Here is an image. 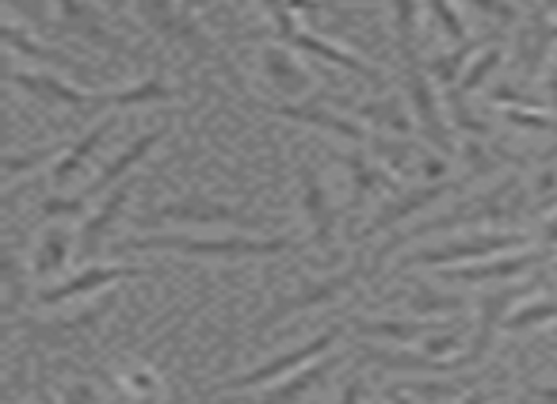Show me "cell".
I'll use <instances>...</instances> for the list:
<instances>
[{"instance_id":"obj_1","label":"cell","mask_w":557,"mask_h":404,"mask_svg":"<svg viewBox=\"0 0 557 404\" xmlns=\"http://www.w3.org/2000/svg\"><path fill=\"white\" fill-rule=\"evenodd\" d=\"M290 237H176V233H153V237H131L119 241V252H184V256H207V260H245V256H278L290 252Z\"/></svg>"},{"instance_id":"obj_2","label":"cell","mask_w":557,"mask_h":404,"mask_svg":"<svg viewBox=\"0 0 557 404\" xmlns=\"http://www.w3.org/2000/svg\"><path fill=\"white\" fill-rule=\"evenodd\" d=\"M519 214V184L516 179H508V184L493 187L488 194H478V199H466L462 206H455V211L440 214V218L424 222V226H417L412 233H397L394 241H386L379 252H374L371 260V275L382 267V260L389 256V252H397V244L409 241V237H432V233H443V229H470V226H481V222H504V218H516Z\"/></svg>"},{"instance_id":"obj_3","label":"cell","mask_w":557,"mask_h":404,"mask_svg":"<svg viewBox=\"0 0 557 404\" xmlns=\"http://www.w3.org/2000/svg\"><path fill=\"white\" fill-rule=\"evenodd\" d=\"M164 138H169V123H161L157 130L134 138L131 146H126L123 153L115 156V161L103 164V172L85 187V191L73 194V199H47V202H42V214H47V218H73V214H81L88 199H100V194H108L111 187H119L123 179H131V172L138 168V164L146 161V156L153 153V149L161 146Z\"/></svg>"},{"instance_id":"obj_4","label":"cell","mask_w":557,"mask_h":404,"mask_svg":"<svg viewBox=\"0 0 557 404\" xmlns=\"http://www.w3.org/2000/svg\"><path fill=\"white\" fill-rule=\"evenodd\" d=\"M164 222H184V226H230V229H248V233H268V222L263 218H252V214L237 211L230 202H214V199L164 202L157 211L141 214L138 226H164Z\"/></svg>"},{"instance_id":"obj_5","label":"cell","mask_w":557,"mask_h":404,"mask_svg":"<svg viewBox=\"0 0 557 404\" xmlns=\"http://www.w3.org/2000/svg\"><path fill=\"white\" fill-rule=\"evenodd\" d=\"M138 12H141V20L161 35V39L180 42V47L191 50V54L202 58V62H222L218 47L202 35V27L191 20V12L180 9L176 0H138ZM225 70H230V65H225Z\"/></svg>"},{"instance_id":"obj_6","label":"cell","mask_w":557,"mask_h":404,"mask_svg":"<svg viewBox=\"0 0 557 404\" xmlns=\"http://www.w3.org/2000/svg\"><path fill=\"white\" fill-rule=\"evenodd\" d=\"M336 340H341V328H329V332L290 348L287 355L271 358V363L256 366V370H248V374H237V378H225L218 389L225 393V389H252V386H268V381H278V378H290L298 366H310V363H318V358H325V351L333 348Z\"/></svg>"},{"instance_id":"obj_7","label":"cell","mask_w":557,"mask_h":404,"mask_svg":"<svg viewBox=\"0 0 557 404\" xmlns=\"http://www.w3.org/2000/svg\"><path fill=\"white\" fill-rule=\"evenodd\" d=\"M12 85L32 92L42 103H58L70 111H115V92H85L73 88L70 80L54 77V73H20L12 70Z\"/></svg>"},{"instance_id":"obj_8","label":"cell","mask_w":557,"mask_h":404,"mask_svg":"<svg viewBox=\"0 0 557 404\" xmlns=\"http://www.w3.org/2000/svg\"><path fill=\"white\" fill-rule=\"evenodd\" d=\"M363 279H371V267L367 264H351L348 272H341V275H329V279H321V282H302V290H298V298H287L283 305H275V310H268L260 317V328H275V325H283L287 317H295V313H302V310H310V305H321V302H333V298H341V294H348L356 282H363Z\"/></svg>"},{"instance_id":"obj_9","label":"cell","mask_w":557,"mask_h":404,"mask_svg":"<svg viewBox=\"0 0 557 404\" xmlns=\"http://www.w3.org/2000/svg\"><path fill=\"white\" fill-rule=\"evenodd\" d=\"M271 20H275V35H278V42H287V47H295V50H306V54L321 58V62L341 65V70L356 73V77H367V80H379V77H382V73L374 70V65L359 62L356 54H344V50H336L333 42L318 39V35H310V31H298V27H295V12H290V4H283V9L271 12Z\"/></svg>"},{"instance_id":"obj_10","label":"cell","mask_w":557,"mask_h":404,"mask_svg":"<svg viewBox=\"0 0 557 404\" xmlns=\"http://www.w3.org/2000/svg\"><path fill=\"white\" fill-rule=\"evenodd\" d=\"M539 290V279L534 282H523V287H504V290H493V294L481 298V317H478V328H473V340L466 348V363H481L493 348V336L500 332V325H508L511 317V305H519L523 298H531Z\"/></svg>"},{"instance_id":"obj_11","label":"cell","mask_w":557,"mask_h":404,"mask_svg":"<svg viewBox=\"0 0 557 404\" xmlns=\"http://www.w3.org/2000/svg\"><path fill=\"white\" fill-rule=\"evenodd\" d=\"M519 249V237L516 233H473V237H462V241H450V244H440V249H424L417 256H405L401 267H412V264H470V260H488V256H504V252Z\"/></svg>"},{"instance_id":"obj_12","label":"cell","mask_w":557,"mask_h":404,"mask_svg":"<svg viewBox=\"0 0 557 404\" xmlns=\"http://www.w3.org/2000/svg\"><path fill=\"white\" fill-rule=\"evenodd\" d=\"M405 88H409L412 111H417V123L424 126L428 141H432L440 153H450V134L440 115V96H435V88H432V73L420 62L405 65Z\"/></svg>"},{"instance_id":"obj_13","label":"cell","mask_w":557,"mask_h":404,"mask_svg":"<svg viewBox=\"0 0 557 404\" xmlns=\"http://www.w3.org/2000/svg\"><path fill=\"white\" fill-rule=\"evenodd\" d=\"M141 275H153L149 267H92L88 264L85 272H77L73 279L58 282V287H47L39 294V305H62L73 302V298H85V294H100V290L115 287L123 279H141Z\"/></svg>"},{"instance_id":"obj_14","label":"cell","mask_w":557,"mask_h":404,"mask_svg":"<svg viewBox=\"0 0 557 404\" xmlns=\"http://www.w3.org/2000/svg\"><path fill=\"white\" fill-rule=\"evenodd\" d=\"M263 111L278 118H290V123H306V126H318V130H329L336 138H348V141H359V146H371L374 134L367 126H359L356 118H344V115H333L325 108H313V103H260Z\"/></svg>"},{"instance_id":"obj_15","label":"cell","mask_w":557,"mask_h":404,"mask_svg":"<svg viewBox=\"0 0 557 404\" xmlns=\"http://www.w3.org/2000/svg\"><path fill=\"white\" fill-rule=\"evenodd\" d=\"M554 249H534V252H508L500 260H488V264H466V267H450L447 279L455 282H496V279H519V275L534 272V267L549 264Z\"/></svg>"},{"instance_id":"obj_16","label":"cell","mask_w":557,"mask_h":404,"mask_svg":"<svg viewBox=\"0 0 557 404\" xmlns=\"http://www.w3.org/2000/svg\"><path fill=\"white\" fill-rule=\"evenodd\" d=\"M58 12H62V24L70 27L73 35L88 39L92 47L111 50V54H126V50H131L126 47V39H119V35L103 24L100 12H96L92 4H85V0H58Z\"/></svg>"},{"instance_id":"obj_17","label":"cell","mask_w":557,"mask_h":404,"mask_svg":"<svg viewBox=\"0 0 557 404\" xmlns=\"http://www.w3.org/2000/svg\"><path fill=\"white\" fill-rule=\"evenodd\" d=\"M302 211H306V222H310V233H313V241H318V249H333L336 211H333V202H329V191L313 164H302Z\"/></svg>"},{"instance_id":"obj_18","label":"cell","mask_w":557,"mask_h":404,"mask_svg":"<svg viewBox=\"0 0 557 404\" xmlns=\"http://www.w3.org/2000/svg\"><path fill=\"white\" fill-rule=\"evenodd\" d=\"M359 358L363 363H374L382 366V370H412V374H458L466 363V355L458 358V363H443V358L435 355H424V351H397V348H374V343H367L363 351H359Z\"/></svg>"},{"instance_id":"obj_19","label":"cell","mask_w":557,"mask_h":404,"mask_svg":"<svg viewBox=\"0 0 557 404\" xmlns=\"http://www.w3.org/2000/svg\"><path fill=\"white\" fill-rule=\"evenodd\" d=\"M263 77H268V85L275 88L278 96H287V100L306 96V92H310V80H313L310 70H306V65L283 47L263 50Z\"/></svg>"},{"instance_id":"obj_20","label":"cell","mask_w":557,"mask_h":404,"mask_svg":"<svg viewBox=\"0 0 557 404\" xmlns=\"http://www.w3.org/2000/svg\"><path fill=\"white\" fill-rule=\"evenodd\" d=\"M450 191H458L455 179H440V184H424V187H417V191L401 194V199H397V202H389V206H382L379 218H374L371 226H367V237L386 233L389 226H397V222H405V218H409V214L424 211V206H432V202H440L443 194H450Z\"/></svg>"},{"instance_id":"obj_21","label":"cell","mask_w":557,"mask_h":404,"mask_svg":"<svg viewBox=\"0 0 557 404\" xmlns=\"http://www.w3.org/2000/svg\"><path fill=\"white\" fill-rule=\"evenodd\" d=\"M131 191H134V179H123L119 187H111L108 194H103L100 211L92 214V218L85 222V229H81V256H92L96 249H100L103 233H108L111 226H115L119 218H123L126 202H131Z\"/></svg>"},{"instance_id":"obj_22","label":"cell","mask_w":557,"mask_h":404,"mask_svg":"<svg viewBox=\"0 0 557 404\" xmlns=\"http://www.w3.org/2000/svg\"><path fill=\"white\" fill-rule=\"evenodd\" d=\"M115 123H119L115 115L100 118V123H96L92 130H85V134H81V141H77V146H70L62 156H58L54 172H50V179H54V187H65L73 176H77L81 168H85V161H92V153L103 146V141H108V134L115 130Z\"/></svg>"},{"instance_id":"obj_23","label":"cell","mask_w":557,"mask_h":404,"mask_svg":"<svg viewBox=\"0 0 557 404\" xmlns=\"http://www.w3.org/2000/svg\"><path fill=\"white\" fill-rule=\"evenodd\" d=\"M341 366V358L336 355H325V358H318V363H310L306 370H298V374H290L283 386H275L271 393H263L256 404H298L306 393H313V389L321 386V381L329 378V374Z\"/></svg>"},{"instance_id":"obj_24","label":"cell","mask_w":557,"mask_h":404,"mask_svg":"<svg viewBox=\"0 0 557 404\" xmlns=\"http://www.w3.org/2000/svg\"><path fill=\"white\" fill-rule=\"evenodd\" d=\"M549 42H557V27L549 24L542 12H534L531 24L519 31V65H523V77H539L542 62L549 58Z\"/></svg>"},{"instance_id":"obj_25","label":"cell","mask_w":557,"mask_h":404,"mask_svg":"<svg viewBox=\"0 0 557 404\" xmlns=\"http://www.w3.org/2000/svg\"><path fill=\"white\" fill-rule=\"evenodd\" d=\"M359 336L367 340H389V343H424L428 336H435L440 320H351Z\"/></svg>"},{"instance_id":"obj_26","label":"cell","mask_w":557,"mask_h":404,"mask_svg":"<svg viewBox=\"0 0 557 404\" xmlns=\"http://www.w3.org/2000/svg\"><path fill=\"white\" fill-rule=\"evenodd\" d=\"M4 42H9V54L39 58V62H47L50 70H62V73H70V77H85V65L73 62V58H65V54H54V50L42 47V42H35L32 35L20 31L16 20H9V24H4Z\"/></svg>"},{"instance_id":"obj_27","label":"cell","mask_w":557,"mask_h":404,"mask_svg":"<svg viewBox=\"0 0 557 404\" xmlns=\"http://www.w3.org/2000/svg\"><path fill=\"white\" fill-rule=\"evenodd\" d=\"M333 156L351 172V199H356V202L371 199V194L382 191V187H397V179H389L386 168H382V164H374V161H367L363 153H336V149H333Z\"/></svg>"},{"instance_id":"obj_28","label":"cell","mask_w":557,"mask_h":404,"mask_svg":"<svg viewBox=\"0 0 557 404\" xmlns=\"http://www.w3.org/2000/svg\"><path fill=\"white\" fill-rule=\"evenodd\" d=\"M111 310H115V298H103V302H96V305H85L77 317L42 320V325L35 328V336H39V340H70V336H81V332H88V328H96Z\"/></svg>"},{"instance_id":"obj_29","label":"cell","mask_w":557,"mask_h":404,"mask_svg":"<svg viewBox=\"0 0 557 404\" xmlns=\"http://www.w3.org/2000/svg\"><path fill=\"white\" fill-rule=\"evenodd\" d=\"M169 100H176V92L164 85V77H149V80H138V85H131V88H119L115 111L146 108V103H169Z\"/></svg>"},{"instance_id":"obj_30","label":"cell","mask_w":557,"mask_h":404,"mask_svg":"<svg viewBox=\"0 0 557 404\" xmlns=\"http://www.w3.org/2000/svg\"><path fill=\"white\" fill-rule=\"evenodd\" d=\"M70 260V237L65 229H50L35 249V275H58Z\"/></svg>"},{"instance_id":"obj_31","label":"cell","mask_w":557,"mask_h":404,"mask_svg":"<svg viewBox=\"0 0 557 404\" xmlns=\"http://www.w3.org/2000/svg\"><path fill=\"white\" fill-rule=\"evenodd\" d=\"M394 31L401 47L405 65L420 62L417 58V0H394Z\"/></svg>"},{"instance_id":"obj_32","label":"cell","mask_w":557,"mask_h":404,"mask_svg":"<svg viewBox=\"0 0 557 404\" xmlns=\"http://www.w3.org/2000/svg\"><path fill=\"white\" fill-rule=\"evenodd\" d=\"M462 305L466 302L458 294H435V290H428V287H417L409 294V310L420 313V317H428V320L447 317V313H462Z\"/></svg>"},{"instance_id":"obj_33","label":"cell","mask_w":557,"mask_h":404,"mask_svg":"<svg viewBox=\"0 0 557 404\" xmlns=\"http://www.w3.org/2000/svg\"><path fill=\"white\" fill-rule=\"evenodd\" d=\"M351 115L367 118V123H379L386 126V130L394 134H409V115H405V108L397 100H374V103H359Z\"/></svg>"},{"instance_id":"obj_34","label":"cell","mask_w":557,"mask_h":404,"mask_svg":"<svg viewBox=\"0 0 557 404\" xmlns=\"http://www.w3.org/2000/svg\"><path fill=\"white\" fill-rule=\"evenodd\" d=\"M470 50H473V42H462V47L450 50V54L432 58V62H428V73H432L435 85H443L450 92V88H455V80H458V70H462V62L470 58Z\"/></svg>"},{"instance_id":"obj_35","label":"cell","mask_w":557,"mask_h":404,"mask_svg":"<svg viewBox=\"0 0 557 404\" xmlns=\"http://www.w3.org/2000/svg\"><path fill=\"white\" fill-rule=\"evenodd\" d=\"M500 62H504V54H500V50H496V47H493V50H485V54H481L478 62H473L470 70L462 73V80H458V85L450 88V92H458V96H470V92H478V88L485 85V77H488V73H493Z\"/></svg>"},{"instance_id":"obj_36","label":"cell","mask_w":557,"mask_h":404,"mask_svg":"<svg viewBox=\"0 0 557 404\" xmlns=\"http://www.w3.org/2000/svg\"><path fill=\"white\" fill-rule=\"evenodd\" d=\"M549 320H557V298L554 302H531V305H523V310H516L508 317V332H527V328H534V325H549Z\"/></svg>"},{"instance_id":"obj_37","label":"cell","mask_w":557,"mask_h":404,"mask_svg":"<svg viewBox=\"0 0 557 404\" xmlns=\"http://www.w3.org/2000/svg\"><path fill=\"white\" fill-rule=\"evenodd\" d=\"M447 103H450V123H455L458 130L470 134V138H488V123H485V118H478L470 108H466V96L447 92Z\"/></svg>"},{"instance_id":"obj_38","label":"cell","mask_w":557,"mask_h":404,"mask_svg":"<svg viewBox=\"0 0 557 404\" xmlns=\"http://www.w3.org/2000/svg\"><path fill=\"white\" fill-rule=\"evenodd\" d=\"M428 9H432V16L440 20L443 35H447V39H455L458 47H462V42H466V24H462V16L450 9V0H428Z\"/></svg>"},{"instance_id":"obj_39","label":"cell","mask_w":557,"mask_h":404,"mask_svg":"<svg viewBox=\"0 0 557 404\" xmlns=\"http://www.w3.org/2000/svg\"><path fill=\"white\" fill-rule=\"evenodd\" d=\"M488 100H493V103H508V108H519V111L549 108V100H539V96H527V92H519V88H511V85L493 88V92H488Z\"/></svg>"},{"instance_id":"obj_40","label":"cell","mask_w":557,"mask_h":404,"mask_svg":"<svg viewBox=\"0 0 557 404\" xmlns=\"http://www.w3.org/2000/svg\"><path fill=\"white\" fill-rule=\"evenodd\" d=\"M504 118H508L511 126H523V130H546V134H557V118L546 115V111H504Z\"/></svg>"},{"instance_id":"obj_41","label":"cell","mask_w":557,"mask_h":404,"mask_svg":"<svg viewBox=\"0 0 557 404\" xmlns=\"http://www.w3.org/2000/svg\"><path fill=\"white\" fill-rule=\"evenodd\" d=\"M50 156H62V146H50V149H35V153H27V156H16L12 153L9 161H4V176H20L24 168H39V164H47Z\"/></svg>"},{"instance_id":"obj_42","label":"cell","mask_w":557,"mask_h":404,"mask_svg":"<svg viewBox=\"0 0 557 404\" xmlns=\"http://www.w3.org/2000/svg\"><path fill=\"white\" fill-rule=\"evenodd\" d=\"M371 149L382 156V161L389 164V172H401L405 168V156H409V141H389V138H382V134H374V141H371Z\"/></svg>"},{"instance_id":"obj_43","label":"cell","mask_w":557,"mask_h":404,"mask_svg":"<svg viewBox=\"0 0 557 404\" xmlns=\"http://www.w3.org/2000/svg\"><path fill=\"white\" fill-rule=\"evenodd\" d=\"M466 4H473V9L485 12V16L500 20V24H516L519 20V9L511 4V0H466Z\"/></svg>"},{"instance_id":"obj_44","label":"cell","mask_w":557,"mask_h":404,"mask_svg":"<svg viewBox=\"0 0 557 404\" xmlns=\"http://www.w3.org/2000/svg\"><path fill=\"white\" fill-rule=\"evenodd\" d=\"M455 348H458L455 332H435V336H428V340L420 343V351H424V355H435V358H440L443 351H455Z\"/></svg>"},{"instance_id":"obj_45","label":"cell","mask_w":557,"mask_h":404,"mask_svg":"<svg viewBox=\"0 0 557 404\" xmlns=\"http://www.w3.org/2000/svg\"><path fill=\"white\" fill-rule=\"evenodd\" d=\"M126 386L134 389V393H153L157 389V378L149 370H134V374H126Z\"/></svg>"},{"instance_id":"obj_46","label":"cell","mask_w":557,"mask_h":404,"mask_svg":"<svg viewBox=\"0 0 557 404\" xmlns=\"http://www.w3.org/2000/svg\"><path fill=\"white\" fill-rule=\"evenodd\" d=\"M519 404H557V386H534Z\"/></svg>"},{"instance_id":"obj_47","label":"cell","mask_w":557,"mask_h":404,"mask_svg":"<svg viewBox=\"0 0 557 404\" xmlns=\"http://www.w3.org/2000/svg\"><path fill=\"white\" fill-rule=\"evenodd\" d=\"M62 404H96L92 386H85V381H81V386H73L70 393H65V401H62Z\"/></svg>"},{"instance_id":"obj_48","label":"cell","mask_w":557,"mask_h":404,"mask_svg":"<svg viewBox=\"0 0 557 404\" xmlns=\"http://www.w3.org/2000/svg\"><path fill=\"white\" fill-rule=\"evenodd\" d=\"M359 401H363V381L351 378L348 386H344V393H341V401H336V404H359Z\"/></svg>"},{"instance_id":"obj_49","label":"cell","mask_w":557,"mask_h":404,"mask_svg":"<svg viewBox=\"0 0 557 404\" xmlns=\"http://www.w3.org/2000/svg\"><path fill=\"white\" fill-rule=\"evenodd\" d=\"M424 172H428V179H432V184H440V179L447 176V164H443V161H428V156H424Z\"/></svg>"},{"instance_id":"obj_50","label":"cell","mask_w":557,"mask_h":404,"mask_svg":"<svg viewBox=\"0 0 557 404\" xmlns=\"http://www.w3.org/2000/svg\"><path fill=\"white\" fill-rule=\"evenodd\" d=\"M542 237H546V249H554V244H557V214L546 222V233H542Z\"/></svg>"},{"instance_id":"obj_51","label":"cell","mask_w":557,"mask_h":404,"mask_svg":"<svg viewBox=\"0 0 557 404\" xmlns=\"http://www.w3.org/2000/svg\"><path fill=\"white\" fill-rule=\"evenodd\" d=\"M546 100H549V108H557V65H554V77H549V88H546Z\"/></svg>"},{"instance_id":"obj_52","label":"cell","mask_w":557,"mask_h":404,"mask_svg":"<svg viewBox=\"0 0 557 404\" xmlns=\"http://www.w3.org/2000/svg\"><path fill=\"white\" fill-rule=\"evenodd\" d=\"M389 404H412V401H409V393H405V389H401V393H397V389H389Z\"/></svg>"},{"instance_id":"obj_53","label":"cell","mask_w":557,"mask_h":404,"mask_svg":"<svg viewBox=\"0 0 557 404\" xmlns=\"http://www.w3.org/2000/svg\"><path fill=\"white\" fill-rule=\"evenodd\" d=\"M462 404H488V393H466Z\"/></svg>"},{"instance_id":"obj_54","label":"cell","mask_w":557,"mask_h":404,"mask_svg":"<svg viewBox=\"0 0 557 404\" xmlns=\"http://www.w3.org/2000/svg\"><path fill=\"white\" fill-rule=\"evenodd\" d=\"M283 4H287V0H263V9H268V12H275V9H283Z\"/></svg>"},{"instance_id":"obj_55","label":"cell","mask_w":557,"mask_h":404,"mask_svg":"<svg viewBox=\"0 0 557 404\" xmlns=\"http://www.w3.org/2000/svg\"><path fill=\"white\" fill-rule=\"evenodd\" d=\"M549 4H554V12H557V0H549Z\"/></svg>"},{"instance_id":"obj_56","label":"cell","mask_w":557,"mask_h":404,"mask_svg":"<svg viewBox=\"0 0 557 404\" xmlns=\"http://www.w3.org/2000/svg\"><path fill=\"white\" fill-rule=\"evenodd\" d=\"M202 4H214V0H202Z\"/></svg>"},{"instance_id":"obj_57","label":"cell","mask_w":557,"mask_h":404,"mask_svg":"<svg viewBox=\"0 0 557 404\" xmlns=\"http://www.w3.org/2000/svg\"><path fill=\"white\" fill-rule=\"evenodd\" d=\"M374 404H382V401H374Z\"/></svg>"},{"instance_id":"obj_58","label":"cell","mask_w":557,"mask_h":404,"mask_svg":"<svg viewBox=\"0 0 557 404\" xmlns=\"http://www.w3.org/2000/svg\"><path fill=\"white\" fill-rule=\"evenodd\" d=\"M42 404H47V401H42Z\"/></svg>"}]
</instances>
